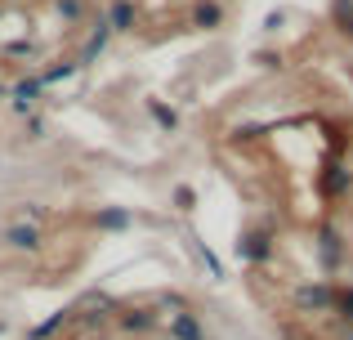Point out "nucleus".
I'll use <instances>...</instances> for the list:
<instances>
[{
    "mask_svg": "<svg viewBox=\"0 0 353 340\" xmlns=\"http://www.w3.org/2000/svg\"><path fill=\"white\" fill-rule=\"evenodd\" d=\"M5 242L14 246V251H36V246H41V228L36 224H14L5 233Z\"/></svg>",
    "mask_w": 353,
    "mask_h": 340,
    "instance_id": "2",
    "label": "nucleus"
},
{
    "mask_svg": "<svg viewBox=\"0 0 353 340\" xmlns=\"http://www.w3.org/2000/svg\"><path fill=\"white\" fill-rule=\"evenodd\" d=\"M331 314H340L345 323H353V287L336 291V300H331Z\"/></svg>",
    "mask_w": 353,
    "mask_h": 340,
    "instance_id": "9",
    "label": "nucleus"
},
{
    "mask_svg": "<svg viewBox=\"0 0 353 340\" xmlns=\"http://www.w3.org/2000/svg\"><path fill=\"white\" fill-rule=\"evenodd\" d=\"M103 45H108V27H103V23H99V32H94V36H90V45H85V54H81V63H90V59H94V54H99V50H103Z\"/></svg>",
    "mask_w": 353,
    "mask_h": 340,
    "instance_id": "13",
    "label": "nucleus"
},
{
    "mask_svg": "<svg viewBox=\"0 0 353 340\" xmlns=\"http://www.w3.org/2000/svg\"><path fill=\"white\" fill-rule=\"evenodd\" d=\"M345 188H349V174H345V170H331V174H327V192H331V197H340Z\"/></svg>",
    "mask_w": 353,
    "mask_h": 340,
    "instance_id": "16",
    "label": "nucleus"
},
{
    "mask_svg": "<svg viewBox=\"0 0 353 340\" xmlns=\"http://www.w3.org/2000/svg\"><path fill=\"white\" fill-rule=\"evenodd\" d=\"M295 300H300V309H331L336 287H322V282H318V287H300V296H295Z\"/></svg>",
    "mask_w": 353,
    "mask_h": 340,
    "instance_id": "3",
    "label": "nucleus"
},
{
    "mask_svg": "<svg viewBox=\"0 0 353 340\" xmlns=\"http://www.w3.org/2000/svg\"><path fill=\"white\" fill-rule=\"evenodd\" d=\"M336 260H340V237H336V228H322V264L336 269Z\"/></svg>",
    "mask_w": 353,
    "mask_h": 340,
    "instance_id": "6",
    "label": "nucleus"
},
{
    "mask_svg": "<svg viewBox=\"0 0 353 340\" xmlns=\"http://www.w3.org/2000/svg\"><path fill=\"white\" fill-rule=\"evenodd\" d=\"M170 336H174V340H206L192 314H179V318H174V323H170Z\"/></svg>",
    "mask_w": 353,
    "mask_h": 340,
    "instance_id": "4",
    "label": "nucleus"
},
{
    "mask_svg": "<svg viewBox=\"0 0 353 340\" xmlns=\"http://www.w3.org/2000/svg\"><path fill=\"white\" fill-rule=\"evenodd\" d=\"M63 323H68V314H54V318H50V323H41V327H36V332H32V340H50V336H54V332H59V327H63Z\"/></svg>",
    "mask_w": 353,
    "mask_h": 340,
    "instance_id": "14",
    "label": "nucleus"
},
{
    "mask_svg": "<svg viewBox=\"0 0 353 340\" xmlns=\"http://www.w3.org/2000/svg\"><path fill=\"white\" fill-rule=\"evenodd\" d=\"M94 224H99V228H125V224H130V210H121V206H112V210H99V215H94Z\"/></svg>",
    "mask_w": 353,
    "mask_h": 340,
    "instance_id": "7",
    "label": "nucleus"
},
{
    "mask_svg": "<svg viewBox=\"0 0 353 340\" xmlns=\"http://www.w3.org/2000/svg\"><path fill=\"white\" fill-rule=\"evenodd\" d=\"M268 251H273V246H268V233H264V228L241 233V242H237V255H241V260H268Z\"/></svg>",
    "mask_w": 353,
    "mask_h": 340,
    "instance_id": "1",
    "label": "nucleus"
},
{
    "mask_svg": "<svg viewBox=\"0 0 353 340\" xmlns=\"http://www.w3.org/2000/svg\"><path fill=\"white\" fill-rule=\"evenodd\" d=\"M130 23H134V9H130V0H117V5H112V27H121V32H125Z\"/></svg>",
    "mask_w": 353,
    "mask_h": 340,
    "instance_id": "11",
    "label": "nucleus"
},
{
    "mask_svg": "<svg viewBox=\"0 0 353 340\" xmlns=\"http://www.w3.org/2000/svg\"><path fill=\"white\" fill-rule=\"evenodd\" d=\"M224 23V9L215 5V0H206V5H197V27H219Z\"/></svg>",
    "mask_w": 353,
    "mask_h": 340,
    "instance_id": "8",
    "label": "nucleus"
},
{
    "mask_svg": "<svg viewBox=\"0 0 353 340\" xmlns=\"http://www.w3.org/2000/svg\"><path fill=\"white\" fill-rule=\"evenodd\" d=\"M36 94H41V81H23V86H14V103L18 108H32Z\"/></svg>",
    "mask_w": 353,
    "mask_h": 340,
    "instance_id": "10",
    "label": "nucleus"
},
{
    "mask_svg": "<svg viewBox=\"0 0 353 340\" xmlns=\"http://www.w3.org/2000/svg\"><path fill=\"white\" fill-rule=\"evenodd\" d=\"M148 112H152V117H157V126H165V130H174V126H179V117H174L170 108H161V103H157V99H152V103H148Z\"/></svg>",
    "mask_w": 353,
    "mask_h": 340,
    "instance_id": "12",
    "label": "nucleus"
},
{
    "mask_svg": "<svg viewBox=\"0 0 353 340\" xmlns=\"http://www.w3.org/2000/svg\"><path fill=\"white\" fill-rule=\"evenodd\" d=\"M174 201H179V210H192V201H197V192H192L188 183H179V188H174Z\"/></svg>",
    "mask_w": 353,
    "mask_h": 340,
    "instance_id": "17",
    "label": "nucleus"
},
{
    "mask_svg": "<svg viewBox=\"0 0 353 340\" xmlns=\"http://www.w3.org/2000/svg\"><path fill=\"white\" fill-rule=\"evenodd\" d=\"M121 327H125V332H152V327H157V318L148 314V309H130V314L121 318Z\"/></svg>",
    "mask_w": 353,
    "mask_h": 340,
    "instance_id": "5",
    "label": "nucleus"
},
{
    "mask_svg": "<svg viewBox=\"0 0 353 340\" xmlns=\"http://www.w3.org/2000/svg\"><path fill=\"white\" fill-rule=\"evenodd\" d=\"M59 9H63L68 23H81V18H85V5H81V0H59Z\"/></svg>",
    "mask_w": 353,
    "mask_h": 340,
    "instance_id": "15",
    "label": "nucleus"
}]
</instances>
